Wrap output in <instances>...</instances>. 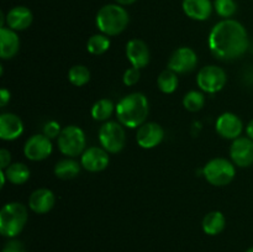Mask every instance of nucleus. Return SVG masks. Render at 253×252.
I'll return each instance as SVG.
<instances>
[{
	"label": "nucleus",
	"instance_id": "nucleus-11",
	"mask_svg": "<svg viewBox=\"0 0 253 252\" xmlns=\"http://www.w3.org/2000/svg\"><path fill=\"white\" fill-rule=\"evenodd\" d=\"M52 152V143L47 136L34 135L26 141L24 153L29 160L42 161L48 157Z\"/></svg>",
	"mask_w": 253,
	"mask_h": 252
},
{
	"label": "nucleus",
	"instance_id": "nucleus-16",
	"mask_svg": "<svg viewBox=\"0 0 253 252\" xmlns=\"http://www.w3.org/2000/svg\"><path fill=\"white\" fill-rule=\"evenodd\" d=\"M24 131L21 119L11 113L1 114L0 116V137L5 141H12L19 137Z\"/></svg>",
	"mask_w": 253,
	"mask_h": 252
},
{
	"label": "nucleus",
	"instance_id": "nucleus-37",
	"mask_svg": "<svg viewBox=\"0 0 253 252\" xmlns=\"http://www.w3.org/2000/svg\"><path fill=\"white\" fill-rule=\"evenodd\" d=\"M246 252H253V247H251V249H249V250H247Z\"/></svg>",
	"mask_w": 253,
	"mask_h": 252
},
{
	"label": "nucleus",
	"instance_id": "nucleus-33",
	"mask_svg": "<svg viewBox=\"0 0 253 252\" xmlns=\"http://www.w3.org/2000/svg\"><path fill=\"white\" fill-rule=\"evenodd\" d=\"M10 161H11V153L5 148L0 150V168L5 169L10 166Z\"/></svg>",
	"mask_w": 253,
	"mask_h": 252
},
{
	"label": "nucleus",
	"instance_id": "nucleus-32",
	"mask_svg": "<svg viewBox=\"0 0 253 252\" xmlns=\"http://www.w3.org/2000/svg\"><path fill=\"white\" fill-rule=\"evenodd\" d=\"M2 252H26V249L20 240L10 239L2 247Z\"/></svg>",
	"mask_w": 253,
	"mask_h": 252
},
{
	"label": "nucleus",
	"instance_id": "nucleus-18",
	"mask_svg": "<svg viewBox=\"0 0 253 252\" xmlns=\"http://www.w3.org/2000/svg\"><path fill=\"white\" fill-rule=\"evenodd\" d=\"M34 20L32 11L26 6H15L6 14V25L14 31H22L30 27Z\"/></svg>",
	"mask_w": 253,
	"mask_h": 252
},
{
	"label": "nucleus",
	"instance_id": "nucleus-29",
	"mask_svg": "<svg viewBox=\"0 0 253 252\" xmlns=\"http://www.w3.org/2000/svg\"><path fill=\"white\" fill-rule=\"evenodd\" d=\"M214 9L217 15L224 19H230L237 11V4L235 0H215Z\"/></svg>",
	"mask_w": 253,
	"mask_h": 252
},
{
	"label": "nucleus",
	"instance_id": "nucleus-1",
	"mask_svg": "<svg viewBox=\"0 0 253 252\" xmlns=\"http://www.w3.org/2000/svg\"><path fill=\"white\" fill-rule=\"evenodd\" d=\"M249 44L246 29L237 20H222L210 31V51L219 59L232 61L240 58L247 51Z\"/></svg>",
	"mask_w": 253,
	"mask_h": 252
},
{
	"label": "nucleus",
	"instance_id": "nucleus-14",
	"mask_svg": "<svg viewBox=\"0 0 253 252\" xmlns=\"http://www.w3.org/2000/svg\"><path fill=\"white\" fill-rule=\"evenodd\" d=\"M109 165L108 151L100 147H89L82 155V166L89 172H100Z\"/></svg>",
	"mask_w": 253,
	"mask_h": 252
},
{
	"label": "nucleus",
	"instance_id": "nucleus-25",
	"mask_svg": "<svg viewBox=\"0 0 253 252\" xmlns=\"http://www.w3.org/2000/svg\"><path fill=\"white\" fill-rule=\"evenodd\" d=\"M114 108L115 106H114L113 101L109 100V99H100L91 108V116H93L94 120L104 121L110 118Z\"/></svg>",
	"mask_w": 253,
	"mask_h": 252
},
{
	"label": "nucleus",
	"instance_id": "nucleus-31",
	"mask_svg": "<svg viewBox=\"0 0 253 252\" xmlns=\"http://www.w3.org/2000/svg\"><path fill=\"white\" fill-rule=\"evenodd\" d=\"M61 126L57 121H48L43 127V135L48 138H54L61 133Z\"/></svg>",
	"mask_w": 253,
	"mask_h": 252
},
{
	"label": "nucleus",
	"instance_id": "nucleus-34",
	"mask_svg": "<svg viewBox=\"0 0 253 252\" xmlns=\"http://www.w3.org/2000/svg\"><path fill=\"white\" fill-rule=\"evenodd\" d=\"M10 98H11V94H10L7 89H1L0 90V105H1V108H4L9 103Z\"/></svg>",
	"mask_w": 253,
	"mask_h": 252
},
{
	"label": "nucleus",
	"instance_id": "nucleus-2",
	"mask_svg": "<svg viewBox=\"0 0 253 252\" xmlns=\"http://www.w3.org/2000/svg\"><path fill=\"white\" fill-rule=\"evenodd\" d=\"M150 111L145 94L132 93L121 99L116 105V115L121 125L135 128L145 124Z\"/></svg>",
	"mask_w": 253,
	"mask_h": 252
},
{
	"label": "nucleus",
	"instance_id": "nucleus-17",
	"mask_svg": "<svg viewBox=\"0 0 253 252\" xmlns=\"http://www.w3.org/2000/svg\"><path fill=\"white\" fill-rule=\"evenodd\" d=\"M182 7L188 17L197 21H204L210 17L214 5L210 0H183Z\"/></svg>",
	"mask_w": 253,
	"mask_h": 252
},
{
	"label": "nucleus",
	"instance_id": "nucleus-15",
	"mask_svg": "<svg viewBox=\"0 0 253 252\" xmlns=\"http://www.w3.org/2000/svg\"><path fill=\"white\" fill-rule=\"evenodd\" d=\"M126 56L132 67L143 68L150 63V49L142 40L133 39L126 44Z\"/></svg>",
	"mask_w": 253,
	"mask_h": 252
},
{
	"label": "nucleus",
	"instance_id": "nucleus-9",
	"mask_svg": "<svg viewBox=\"0 0 253 252\" xmlns=\"http://www.w3.org/2000/svg\"><path fill=\"white\" fill-rule=\"evenodd\" d=\"M198 64V56L189 47H180L175 49L168 62V68L177 74L190 73Z\"/></svg>",
	"mask_w": 253,
	"mask_h": 252
},
{
	"label": "nucleus",
	"instance_id": "nucleus-22",
	"mask_svg": "<svg viewBox=\"0 0 253 252\" xmlns=\"http://www.w3.org/2000/svg\"><path fill=\"white\" fill-rule=\"evenodd\" d=\"M2 170L5 172L6 179L12 184H24L30 178V169L24 163H12Z\"/></svg>",
	"mask_w": 253,
	"mask_h": 252
},
{
	"label": "nucleus",
	"instance_id": "nucleus-3",
	"mask_svg": "<svg viewBox=\"0 0 253 252\" xmlns=\"http://www.w3.org/2000/svg\"><path fill=\"white\" fill-rule=\"evenodd\" d=\"M130 16L125 7L119 4H106L96 14V27L106 36L120 35L127 27Z\"/></svg>",
	"mask_w": 253,
	"mask_h": 252
},
{
	"label": "nucleus",
	"instance_id": "nucleus-24",
	"mask_svg": "<svg viewBox=\"0 0 253 252\" xmlns=\"http://www.w3.org/2000/svg\"><path fill=\"white\" fill-rule=\"evenodd\" d=\"M158 88L161 89V91L166 94H170L177 89L178 86V77L177 73L173 71H170L169 68L163 71L162 73L158 76L157 79Z\"/></svg>",
	"mask_w": 253,
	"mask_h": 252
},
{
	"label": "nucleus",
	"instance_id": "nucleus-19",
	"mask_svg": "<svg viewBox=\"0 0 253 252\" xmlns=\"http://www.w3.org/2000/svg\"><path fill=\"white\" fill-rule=\"evenodd\" d=\"M54 202L56 199H54V194L52 190L47 189V188H40L30 195L29 205L32 211L37 212V214H46L53 208Z\"/></svg>",
	"mask_w": 253,
	"mask_h": 252
},
{
	"label": "nucleus",
	"instance_id": "nucleus-35",
	"mask_svg": "<svg viewBox=\"0 0 253 252\" xmlns=\"http://www.w3.org/2000/svg\"><path fill=\"white\" fill-rule=\"evenodd\" d=\"M246 132H247V136H249L251 140H253V119L249 123V125H247V128H246Z\"/></svg>",
	"mask_w": 253,
	"mask_h": 252
},
{
	"label": "nucleus",
	"instance_id": "nucleus-12",
	"mask_svg": "<svg viewBox=\"0 0 253 252\" xmlns=\"http://www.w3.org/2000/svg\"><path fill=\"white\" fill-rule=\"evenodd\" d=\"M165 137V131L156 123H145L138 127L136 140L142 148H153L160 145Z\"/></svg>",
	"mask_w": 253,
	"mask_h": 252
},
{
	"label": "nucleus",
	"instance_id": "nucleus-7",
	"mask_svg": "<svg viewBox=\"0 0 253 252\" xmlns=\"http://www.w3.org/2000/svg\"><path fill=\"white\" fill-rule=\"evenodd\" d=\"M99 141L104 150L110 153H118L124 148L126 142V133L120 123L109 121L99 130Z\"/></svg>",
	"mask_w": 253,
	"mask_h": 252
},
{
	"label": "nucleus",
	"instance_id": "nucleus-36",
	"mask_svg": "<svg viewBox=\"0 0 253 252\" xmlns=\"http://www.w3.org/2000/svg\"><path fill=\"white\" fill-rule=\"evenodd\" d=\"M116 4L121 5V6H124V5H131L133 4V2H136L137 0H115Z\"/></svg>",
	"mask_w": 253,
	"mask_h": 252
},
{
	"label": "nucleus",
	"instance_id": "nucleus-13",
	"mask_svg": "<svg viewBox=\"0 0 253 252\" xmlns=\"http://www.w3.org/2000/svg\"><path fill=\"white\" fill-rule=\"evenodd\" d=\"M244 128L241 119L232 113H224L216 121V131L221 137L235 140L240 137Z\"/></svg>",
	"mask_w": 253,
	"mask_h": 252
},
{
	"label": "nucleus",
	"instance_id": "nucleus-23",
	"mask_svg": "<svg viewBox=\"0 0 253 252\" xmlns=\"http://www.w3.org/2000/svg\"><path fill=\"white\" fill-rule=\"evenodd\" d=\"M81 172V166L77 161L66 158V160L59 161L54 167V174L61 179H72L76 178Z\"/></svg>",
	"mask_w": 253,
	"mask_h": 252
},
{
	"label": "nucleus",
	"instance_id": "nucleus-21",
	"mask_svg": "<svg viewBox=\"0 0 253 252\" xmlns=\"http://www.w3.org/2000/svg\"><path fill=\"white\" fill-rule=\"evenodd\" d=\"M226 220H225L224 214L221 211H211L207 214L203 219V230L207 235H215L220 234L225 229Z\"/></svg>",
	"mask_w": 253,
	"mask_h": 252
},
{
	"label": "nucleus",
	"instance_id": "nucleus-28",
	"mask_svg": "<svg viewBox=\"0 0 253 252\" xmlns=\"http://www.w3.org/2000/svg\"><path fill=\"white\" fill-rule=\"evenodd\" d=\"M205 104V96L204 94L200 93V91L192 90L189 93L185 94L184 99H183V105L187 110L195 113V111H199L200 109L204 106Z\"/></svg>",
	"mask_w": 253,
	"mask_h": 252
},
{
	"label": "nucleus",
	"instance_id": "nucleus-20",
	"mask_svg": "<svg viewBox=\"0 0 253 252\" xmlns=\"http://www.w3.org/2000/svg\"><path fill=\"white\" fill-rule=\"evenodd\" d=\"M20 49V39L16 31L0 27V56L2 59L12 58Z\"/></svg>",
	"mask_w": 253,
	"mask_h": 252
},
{
	"label": "nucleus",
	"instance_id": "nucleus-8",
	"mask_svg": "<svg viewBox=\"0 0 253 252\" xmlns=\"http://www.w3.org/2000/svg\"><path fill=\"white\" fill-rule=\"evenodd\" d=\"M226 82V73L224 69L217 66L203 67L198 73V85L207 93H217L224 88Z\"/></svg>",
	"mask_w": 253,
	"mask_h": 252
},
{
	"label": "nucleus",
	"instance_id": "nucleus-10",
	"mask_svg": "<svg viewBox=\"0 0 253 252\" xmlns=\"http://www.w3.org/2000/svg\"><path fill=\"white\" fill-rule=\"evenodd\" d=\"M232 162L239 167L245 168L253 165V140L250 137H237L230 148Z\"/></svg>",
	"mask_w": 253,
	"mask_h": 252
},
{
	"label": "nucleus",
	"instance_id": "nucleus-26",
	"mask_svg": "<svg viewBox=\"0 0 253 252\" xmlns=\"http://www.w3.org/2000/svg\"><path fill=\"white\" fill-rule=\"evenodd\" d=\"M110 47V40L106 37V35H93L90 39L88 40V43H86V48L90 52L91 54H95V56H99V54L105 53L106 51Z\"/></svg>",
	"mask_w": 253,
	"mask_h": 252
},
{
	"label": "nucleus",
	"instance_id": "nucleus-4",
	"mask_svg": "<svg viewBox=\"0 0 253 252\" xmlns=\"http://www.w3.org/2000/svg\"><path fill=\"white\" fill-rule=\"evenodd\" d=\"M27 222V210L21 203H9L0 211V232L2 236L14 239L24 230Z\"/></svg>",
	"mask_w": 253,
	"mask_h": 252
},
{
	"label": "nucleus",
	"instance_id": "nucleus-30",
	"mask_svg": "<svg viewBox=\"0 0 253 252\" xmlns=\"http://www.w3.org/2000/svg\"><path fill=\"white\" fill-rule=\"evenodd\" d=\"M123 81L126 85H135L140 81V69L136 68V67H131V68L126 69L125 73H124Z\"/></svg>",
	"mask_w": 253,
	"mask_h": 252
},
{
	"label": "nucleus",
	"instance_id": "nucleus-6",
	"mask_svg": "<svg viewBox=\"0 0 253 252\" xmlns=\"http://www.w3.org/2000/svg\"><path fill=\"white\" fill-rule=\"evenodd\" d=\"M203 173H204L205 179L210 184L222 187V185H227L234 179L236 169L230 161L225 158H214L205 165Z\"/></svg>",
	"mask_w": 253,
	"mask_h": 252
},
{
	"label": "nucleus",
	"instance_id": "nucleus-27",
	"mask_svg": "<svg viewBox=\"0 0 253 252\" xmlns=\"http://www.w3.org/2000/svg\"><path fill=\"white\" fill-rule=\"evenodd\" d=\"M68 79L73 85L82 86L90 81V71L85 66L77 64L69 69Z\"/></svg>",
	"mask_w": 253,
	"mask_h": 252
},
{
	"label": "nucleus",
	"instance_id": "nucleus-5",
	"mask_svg": "<svg viewBox=\"0 0 253 252\" xmlns=\"http://www.w3.org/2000/svg\"><path fill=\"white\" fill-rule=\"evenodd\" d=\"M86 145L85 133L76 125L62 128L58 136V148L63 155L68 157H76L83 153Z\"/></svg>",
	"mask_w": 253,
	"mask_h": 252
}]
</instances>
